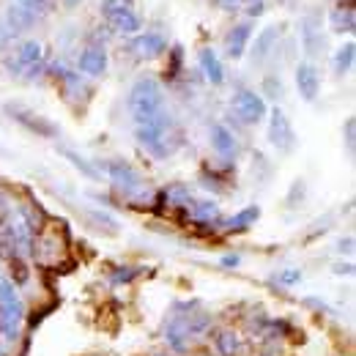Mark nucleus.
I'll return each instance as SVG.
<instances>
[{"mask_svg":"<svg viewBox=\"0 0 356 356\" xmlns=\"http://www.w3.org/2000/svg\"><path fill=\"white\" fill-rule=\"evenodd\" d=\"M0 356H3V354H0Z\"/></svg>","mask_w":356,"mask_h":356,"instance_id":"58836bf2","label":"nucleus"},{"mask_svg":"<svg viewBox=\"0 0 356 356\" xmlns=\"http://www.w3.org/2000/svg\"><path fill=\"white\" fill-rule=\"evenodd\" d=\"M8 3H14V6L25 8V11H28V14H33L36 19H42V17H47V14L52 11V0H8Z\"/></svg>","mask_w":356,"mask_h":356,"instance_id":"a878e982","label":"nucleus"},{"mask_svg":"<svg viewBox=\"0 0 356 356\" xmlns=\"http://www.w3.org/2000/svg\"><path fill=\"white\" fill-rule=\"evenodd\" d=\"M137 58H159L165 49H168V39L162 36V33H154V31H148V33H137L132 39V44H129Z\"/></svg>","mask_w":356,"mask_h":356,"instance_id":"f8f14e48","label":"nucleus"},{"mask_svg":"<svg viewBox=\"0 0 356 356\" xmlns=\"http://www.w3.org/2000/svg\"><path fill=\"white\" fill-rule=\"evenodd\" d=\"M6 113H8L17 124H22L25 129L36 132L39 137H55V134H58V127H55V124H49L47 118L36 115L33 110H28V107H22V104H6Z\"/></svg>","mask_w":356,"mask_h":356,"instance_id":"1a4fd4ad","label":"nucleus"},{"mask_svg":"<svg viewBox=\"0 0 356 356\" xmlns=\"http://www.w3.org/2000/svg\"><path fill=\"white\" fill-rule=\"evenodd\" d=\"M354 129H356V124H354V118H348L346 121V145H348V154H354Z\"/></svg>","mask_w":356,"mask_h":356,"instance_id":"473e14b6","label":"nucleus"},{"mask_svg":"<svg viewBox=\"0 0 356 356\" xmlns=\"http://www.w3.org/2000/svg\"><path fill=\"white\" fill-rule=\"evenodd\" d=\"M63 3H66V6H69V8H74V6H80V3H83V0H63Z\"/></svg>","mask_w":356,"mask_h":356,"instance_id":"4c0bfd02","label":"nucleus"},{"mask_svg":"<svg viewBox=\"0 0 356 356\" xmlns=\"http://www.w3.org/2000/svg\"><path fill=\"white\" fill-rule=\"evenodd\" d=\"M58 151H60V156H66V159H69V162H72V165H74V168H77L83 176L93 178V181H99V178H102V173H99V170L90 165L86 156H80L77 151H72V148H66V145H58Z\"/></svg>","mask_w":356,"mask_h":356,"instance_id":"393cba45","label":"nucleus"},{"mask_svg":"<svg viewBox=\"0 0 356 356\" xmlns=\"http://www.w3.org/2000/svg\"><path fill=\"white\" fill-rule=\"evenodd\" d=\"M104 19L110 22V28H113L115 33H124V36H134V33H140V28H143V22H140V17H137L134 8L110 14V17H104Z\"/></svg>","mask_w":356,"mask_h":356,"instance_id":"412c9836","label":"nucleus"},{"mask_svg":"<svg viewBox=\"0 0 356 356\" xmlns=\"http://www.w3.org/2000/svg\"><path fill=\"white\" fill-rule=\"evenodd\" d=\"M329 25L334 33H354L356 31V11L354 6H337L329 14Z\"/></svg>","mask_w":356,"mask_h":356,"instance_id":"4be33fe9","label":"nucleus"},{"mask_svg":"<svg viewBox=\"0 0 356 356\" xmlns=\"http://www.w3.org/2000/svg\"><path fill=\"white\" fill-rule=\"evenodd\" d=\"M134 137L137 143L156 159H165L176 151L178 140L173 134V121L168 113H162L159 118H154L151 124H143V127H134Z\"/></svg>","mask_w":356,"mask_h":356,"instance_id":"f03ea898","label":"nucleus"},{"mask_svg":"<svg viewBox=\"0 0 356 356\" xmlns=\"http://www.w3.org/2000/svg\"><path fill=\"white\" fill-rule=\"evenodd\" d=\"M299 280H302V271L299 268H285V271L277 274V282L280 285H296Z\"/></svg>","mask_w":356,"mask_h":356,"instance_id":"7c9ffc66","label":"nucleus"},{"mask_svg":"<svg viewBox=\"0 0 356 356\" xmlns=\"http://www.w3.org/2000/svg\"><path fill=\"white\" fill-rule=\"evenodd\" d=\"M296 90L305 102H315L321 93V72L312 63H299L296 66Z\"/></svg>","mask_w":356,"mask_h":356,"instance_id":"ddd939ff","label":"nucleus"},{"mask_svg":"<svg viewBox=\"0 0 356 356\" xmlns=\"http://www.w3.org/2000/svg\"><path fill=\"white\" fill-rule=\"evenodd\" d=\"M264 11H266L264 0H247V17H261Z\"/></svg>","mask_w":356,"mask_h":356,"instance_id":"2f4dec72","label":"nucleus"},{"mask_svg":"<svg viewBox=\"0 0 356 356\" xmlns=\"http://www.w3.org/2000/svg\"><path fill=\"white\" fill-rule=\"evenodd\" d=\"M107 176H110V184L115 186V192H121L127 200H143V197H148V186L143 184L140 173L134 170L129 162L113 159L107 165Z\"/></svg>","mask_w":356,"mask_h":356,"instance_id":"20e7f679","label":"nucleus"},{"mask_svg":"<svg viewBox=\"0 0 356 356\" xmlns=\"http://www.w3.org/2000/svg\"><path fill=\"white\" fill-rule=\"evenodd\" d=\"M22 318H25V307H22L19 299L0 305V332H3L6 340H17L19 326H22Z\"/></svg>","mask_w":356,"mask_h":356,"instance_id":"2eb2a0df","label":"nucleus"},{"mask_svg":"<svg viewBox=\"0 0 356 356\" xmlns=\"http://www.w3.org/2000/svg\"><path fill=\"white\" fill-rule=\"evenodd\" d=\"M264 90H266L271 99H277V102L285 96V88H282V80L280 77H266L264 80Z\"/></svg>","mask_w":356,"mask_h":356,"instance_id":"c756f323","label":"nucleus"},{"mask_svg":"<svg viewBox=\"0 0 356 356\" xmlns=\"http://www.w3.org/2000/svg\"><path fill=\"white\" fill-rule=\"evenodd\" d=\"M186 217H189V222L200 225V227H217V225H222L220 206L214 200H192L186 206Z\"/></svg>","mask_w":356,"mask_h":356,"instance_id":"9b49d317","label":"nucleus"},{"mask_svg":"<svg viewBox=\"0 0 356 356\" xmlns=\"http://www.w3.org/2000/svg\"><path fill=\"white\" fill-rule=\"evenodd\" d=\"M31 255H36V261L42 266L58 268L60 261L66 258V238H63V233H58L55 227H44L39 233V238L33 241V252Z\"/></svg>","mask_w":356,"mask_h":356,"instance_id":"39448f33","label":"nucleus"},{"mask_svg":"<svg viewBox=\"0 0 356 356\" xmlns=\"http://www.w3.org/2000/svg\"><path fill=\"white\" fill-rule=\"evenodd\" d=\"M6 72L14 74V77H25V80H33L44 72V49L39 42L28 39L17 47L8 58H6Z\"/></svg>","mask_w":356,"mask_h":356,"instance_id":"7ed1b4c3","label":"nucleus"},{"mask_svg":"<svg viewBox=\"0 0 356 356\" xmlns=\"http://www.w3.org/2000/svg\"><path fill=\"white\" fill-rule=\"evenodd\" d=\"M134 8V0H102V14L110 17V14H118V11H127Z\"/></svg>","mask_w":356,"mask_h":356,"instance_id":"cd10ccee","label":"nucleus"},{"mask_svg":"<svg viewBox=\"0 0 356 356\" xmlns=\"http://www.w3.org/2000/svg\"><path fill=\"white\" fill-rule=\"evenodd\" d=\"M77 69L88 77H102L107 72V52L104 47H86L77 58Z\"/></svg>","mask_w":356,"mask_h":356,"instance_id":"dca6fc26","label":"nucleus"},{"mask_svg":"<svg viewBox=\"0 0 356 356\" xmlns=\"http://www.w3.org/2000/svg\"><path fill=\"white\" fill-rule=\"evenodd\" d=\"M220 3H222V8H236L241 0H220Z\"/></svg>","mask_w":356,"mask_h":356,"instance_id":"c9c22d12","label":"nucleus"},{"mask_svg":"<svg viewBox=\"0 0 356 356\" xmlns=\"http://www.w3.org/2000/svg\"><path fill=\"white\" fill-rule=\"evenodd\" d=\"M354 60H356V44L354 42H346L340 49H334V58H332V69H334V74H337V77L348 74L351 66H354Z\"/></svg>","mask_w":356,"mask_h":356,"instance_id":"b1692460","label":"nucleus"},{"mask_svg":"<svg viewBox=\"0 0 356 356\" xmlns=\"http://www.w3.org/2000/svg\"><path fill=\"white\" fill-rule=\"evenodd\" d=\"M230 110H233L236 118H238L241 124H247V127L261 124L268 113L264 96L255 93V90H250V88H241L233 93V99H230Z\"/></svg>","mask_w":356,"mask_h":356,"instance_id":"0eeeda50","label":"nucleus"},{"mask_svg":"<svg viewBox=\"0 0 356 356\" xmlns=\"http://www.w3.org/2000/svg\"><path fill=\"white\" fill-rule=\"evenodd\" d=\"M238 348H241V343H238V337H236L233 332H222V334L217 337V351L222 356L238 354Z\"/></svg>","mask_w":356,"mask_h":356,"instance_id":"bb28decb","label":"nucleus"},{"mask_svg":"<svg viewBox=\"0 0 356 356\" xmlns=\"http://www.w3.org/2000/svg\"><path fill=\"white\" fill-rule=\"evenodd\" d=\"M299 36H302V47L307 55H318L323 49V33H321V17L312 11V14H305L302 22H299Z\"/></svg>","mask_w":356,"mask_h":356,"instance_id":"9d476101","label":"nucleus"},{"mask_svg":"<svg viewBox=\"0 0 356 356\" xmlns=\"http://www.w3.org/2000/svg\"><path fill=\"white\" fill-rule=\"evenodd\" d=\"M209 137H211V148H214V154H217L220 159H225V162L236 159V154H238V140H236V134L230 132L227 127L214 124Z\"/></svg>","mask_w":356,"mask_h":356,"instance_id":"4468645a","label":"nucleus"},{"mask_svg":"<svg viewBox=\"0 0 356 356\" xmlns=\"http://www.w3.org/2000/svg\"><path fill=\"white\" fill-rule=\"evenodd\" d=\"M258 217H261V209L258 206H247V209H241V211H236L230 220H225V230H230V233H244V230H250L252 225L258 222Z\"/></svg>","mask_w":356,"mask_h":356,"instance_id":"5701e85b","label":"nucleus"},{"mask_svg":"<svg viewBox=\"0 0 356 356\" xmlns=\"http://www.w3.org/2000/svg\"><path fill=\"white\" fill-rule=\"evenodd\" d=\"M8 220V206H6V200L0 197V225Z\"/></svg>","mask_w":356,"mask_h":356,"instance_id":"f704fd0d","label":"nucleus"},{"mask_svg":"<svg viewBox=\"0 0 356 356\" xmlns=\"http://www.w3.org/2000/svg\"><path fill=\"white\" fill-rule=\"evenodd\" d=\"M0 19L19 36L22 31H28V28H33L39 19L33 17V14H28L25 8H19V6H14V3H6V8L0 11Z\"/></svg>","mask_w":356,"mask_h":356,"instance_id":"aec40b11","label":"nucleus"},{"mask_svg":"<svg viewBox=\"0 0 356 356\" xmlns=\"http://www.w3.org/2000/svg\"><path fill=\"white\" fill-rule=\"evenodd\" d=\"M222 266H238V258H236V255H233V258H225Z\"/></svg>","mask_w":356,"mask_h":356,"instance_id":"e433bc0d","label":"nucleus"},{"mask_svg":"<svg viewBox=\"0 0 356 356\" xmlns=\"http://www.w3.org/2000/svg\"><path fill=\"white\" fill-rule=\"evenodd\" d=\"M129 113L134 118V127L151 124L154 118H159L165 113V93L162 86L154 77H140L129 90Z\"/></svg>","mask_w":356,"mask_h":356,"instance_id":"f257e3e1","label":"nucleus"},{"mask_svg":"<svg viewBox=\"0 0 356 356\" xmlns=\"http://www.w3.org/2000/svg\"><path fill=\"white\" fill-rule=\"evenodd\" d=\"M250 39H252V22H250V19H247V22L233 25V28H230V33H227V39H225V49H227V55H230L233 60L244 58Z\"/></svg>","mask_w":356,"mask_h":356,"instance_id":"f3484780","label":"nucleus"},{"mask_svg":"<svg viewBox=\"0 0 356 356\" xmlns=\"http://www.w3.org/2000/svg\"><path fill=\"white\" fill-rule=\"evenodd\" d=\"M268 143L280 151V154H291L296 148V132H293V124L291 118L274 107L271 110V118H268Z\"/></svg>","mask_w":356,"mask_h":356,"instance_id":"6e6552de","label":"nucleus"},{"mask_svg":"<svg viewBox=\"0 0 356 356\" xmlns=\"http://www.w3.org/2000/svg\"><path fill=\"white\" fill-rule=\"evenodd\" d=\"M36 222L31 217L28 209H17L14 214H8V236L11 244L19 255H31L33 252V241H36Z\"/></svg>","mask_w":356,"mask_h":356,"instance_id":"423d86ee","label":"nucleus"},{"mask_svg":"<svg viewBox=\"0 0 356 356\" xmlns=\"http://www.w3.org/2000/svg\"><path fill=\"white\" fill-rule=\"evenodd\" d=\"M197 63H200V69H203V74H206V80H209L211 86H222L225 66H222V60H220V55H217L211 47H203V49H200Z\"/></svg>","mask_w":356,"mask_h":356,"instance_id":"6ab92c4d","label":"nucleus"},{"mask_svg":"<svg viewBox=\"0 0 356 356\" xmlns=\"http://www.w3.org/2000/svg\"><path fill=\"white\" fill-rule=\"evenodd\" d=\"M137 271H140V268H132V266L118 268V274H115L113 280H115V282H129V280H132V277H134V274H137Z\"/></svg>","mask_w":356,"mask_h":356,"instance_id":"72a5a7b5","label":"nucleus"},{"mask_svg":"<svg viewBox=\"0 0 356 356\" xmlns=\"http://www.w3.org/2000/svg\"><path fill=\"white\" fill-rule=\"evenodd\" d=\"M17 299H19V293H17L14 282H11L8 277H0V305H6V302H17Z\"/></svg>","mask_w":356,"mask_h":356,"instance_id":"c85d7f7f","label":"nucleus"},{"mask_svg":"<svg viewBox=\"0 0 356 356\" xmlns=\"http://www.w3.org/2000/svg\"><path fill=\"white\" fill-rule=\"evenodd\" d=\"M277 42H280V28H274V25L264 28L255 36V44H252V66H264L268 58H271Z\"/></svg>","mask_w":356,"mask_h":356,"instance_id":"a211bd4d","label":"nucleus"}]
</instances>
